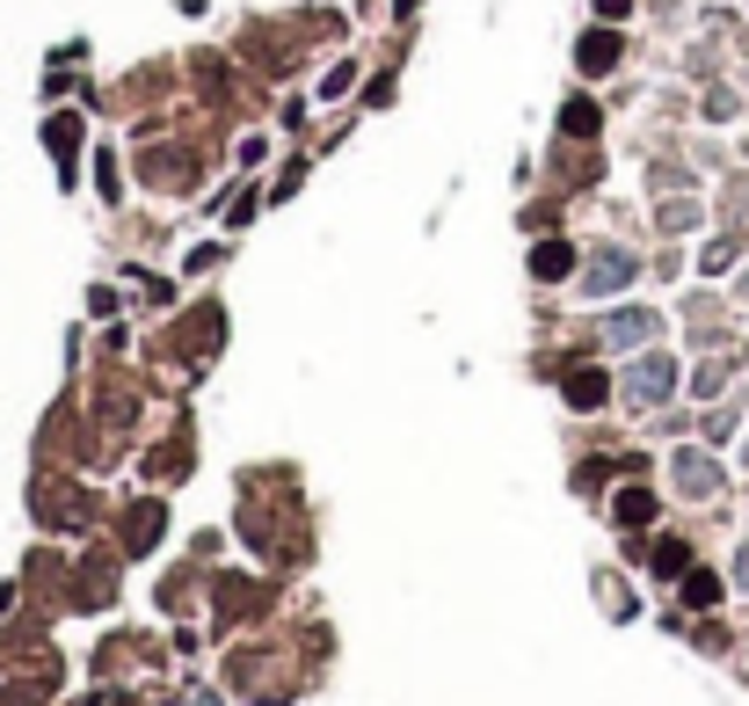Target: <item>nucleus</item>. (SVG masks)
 <instances>
[{"instance_id":"obj_1","label":"nucleus","mask_w":749,"mask_h":706,"mask_svg":"<svg viewBox=\"0 0 749 706\" xmlns=\"http://www.w3.org/2000/svg\"><path fill=\"white\" fill-rule=\"evenodd\" d=\"M669 387H677V365H669V357H641V365L626 371V401L633 408H663Z\"/></svg>"},{"instance_id":"obj_2","label":"nucleus","mask_w":749,"mask_h":706,"mask_svg":"<svg viewBox=\"0 0 749 706\" xmlns=\"http://www.w3.org/2000/svg\"><path fill=\"white\" fill-rule=\"evenodd\" d=\"M633 255L626 247H597L590 255V270H582V292H590V299H611V292H619V284H633Z\"/></svg>"},{"instance_id":"obj_3","label":"nucleus","mask_w":749,"mask_h":706,"mask_svg":"<svg viewBox=\"0 0 749 706\" xmlns=\"http://www.w3.org/2000/svg\"><path fill=\"white\" fill-rule=\"evenodd\" d=\"M677 488L684 495H714L720 488V466L706 460V452H677Z\"/></svg>"},{"instance_id":"obj_4","label":"nucleus","mask_w":749,"mask_h":706,"mask_svg":"<svg viewBox=\"0 0 749 706\" xmlns=\"http://www.w3.org/2000/svg\"><path fill=\"white\" fill-rule=\"evenodd\" d=\"M576 59H582V73H611V66H619V36H611V30L582 36V44H576Z\"/></svg>"},{"instance_id":"obj_5","label":"nucleus","mask_w":749,"mask_h":706,"mask_svg":"<svg viewBox=\"0 0 749 706\" xmlns=\"http://www.w3.org/2000/svg\"><path fill=\"white\" fill-rule=\"evenodd\" d=\"M160 539V510L154 503H139V510H131V531H124V554H146Z\"/></svg>"},{"instance_id":"obj_6","label":"nucleus","mask_w":749,"mask_h":706,"mask_svg":"<svg viewBox=\"0 0 749 706\" xmlns=\"http://www.w3.org/2000/svg\"><path fill=\"white\" fill-rule=\"evenodd\" d=\"M655 336V314H611L604 320V343H647Z\"/></svg>"},{"instance_id":"obj_7","label":"nucleus","mask_w":749,"mask_h":706,"mask_svg":"<svg viewBox=\"0 0 749 706\" xmlns=\"http://www.w3.org/2000/svg\"><path fill=\"white\" fill-rule=\"evenodd\" d=\"M531 270H539V277H568V270H576V247H568V241H546L539 255H531Z\"/></svg>"},{"instance_id":"obj_8","label":"nucleus","mask_w":749,"mask_h":706,"mask_svg":"<svg viewBox=\"0 0 749 706\" xmlns=\"http://www.w3.org/2000/svg\"><path fill=\"white\" fill-rule=\"evenodd\" d=\"M604 371H568V401H576V408H597V401H604Z\"/></svg>"},{"instance_id":"obj_9","label":"nucleus","mask_w":749,"mask_h":706,"mask_svg":"<svg viewBox=\"0 0 749 706\" xmlns=\"http://www.w3.org/2000/svg\"><path fill=\"white\" fill-rule=\"evenodd\" d=\"M684 604L714 612V604H720V576H706V568H698V576H684Z\"/></svg>"},{"instance_id":"obj_10","label":"nucleus","mask_w":749,"mask_h":706,"mask_svg":"<svg viewBox=\"0 0 749 706\" xmlns=\"http://www.w3.org/2000/svg\"><path fill=\"white\" fill-rule=\"evenodd\" d=\"M44 139H52L59 168H66V160H73V146H81V117H52V131H44Z\"/></svg>"},{"instance_id":"obj_11","label":"nucleus","mask_w":749,"mask_h":706,"mask_svg":"<svg viewBox=\"0 0 749 706\" xmlns=\"http://www.w3.org/2000/svg\"><path fill=\"white\" fill-rule=\"evenodd\" d=\"M597 124H604V117H597L590 103H568V109H560V131H568V139H590Z\"/></svg>"},{"instance_id":"obj_12","label":"nucleus","mask_w":749,"mask_h":706,"mask_svg":"<svg viewBox=\"0 0 749 706\" xmlns=\"http://www.w3.org/2000/svg\"><path fill=\"white\" fill-rule=\"evenodd\" d=\"M647 517H655V495H647V488L619 495V525H647Z\"/></svg>"},{"instance_id":"obj_13","label":"nucleus","mask_w":749,"mask_h":706,"mask_svg":"<svg viewBox=\"0 0 749 706\" xmlns=\"http://www.w3.org/2000/svg\"><path fill=\"white\" fill-rule=\"evenodd\" d=\"M684 561H692V554H684V539H663V547H655V568H663V576H677Z\"/></svg>"},{"instance_id":"obj_14","label":"nucleus","mask_w":749,"mask_h":706,"mask_svg":"<svg viewBox=\"0 0 749 706\" xmlns=\"http://www.w3.org/2000/svg\"><path fill=\"white\" fill-rule=\"evenodd\" d=\"M735 583H742V590H749V547H742V554H735Z\"/></svg>"},{"instance_id":"obj_15","label":"nucleus","mask_w":749,"mask_h":706,"mask_svg":"<svg viewBox=\"0 0 749 706\" xmlns=\"http://www.w3.org/2000/svg\"><path fill=\"white\" fill-rule=\"evenodd\" d=\"M597 15H626V0H597Z\"/></svg>"}]
</instances>
